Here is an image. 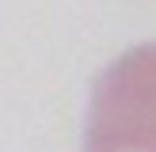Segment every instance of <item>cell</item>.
<instances>
[{
	"instance_id": "obj_1",
	"label": "cell",
	"mask_w": 156,
	"mask_h": 152,
	"mask_svg": "<svg viewBox=\"0 0 156 152\" xmlns=\"http://www.w3.org/2000/svg\"><path fill=\"white\" fill-rule=\"evenodd\" d=\"M84 152H156V42L126 50L99 72Z\"/></svg>"
}]
</instances>
